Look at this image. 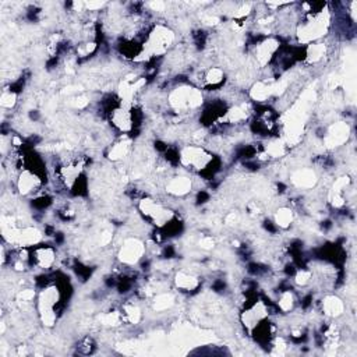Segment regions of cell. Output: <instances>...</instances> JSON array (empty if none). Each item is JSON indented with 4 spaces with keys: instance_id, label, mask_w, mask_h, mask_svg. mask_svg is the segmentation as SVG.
<instances>
[{
    "instance_id": "cell-1",
    "label": "cell",
    "mask_w": 357,
    "mask_h": 357,
    "mask_svg": "<svg viewBox=\"0 0 357 357\" xmlns=\"http://www.w3.org/2000/svg\"><path fill=\"white\" fill-rule=\"evenodd\" d=\"M143 254H144L143 243L138 240H134V239H130L122 247L119 257L125 264H136L138 260L143 258Z\"/></svg>"
},
{
    "instance_id": "cell-2",
    "label": "cell",
    "mask_w": 357,
    "mask_h": 357,
    "mask_svg": "<svg viewBox=\"0 0 357 357\" xmlns=\"http://www.w3.org/2000/svg\"><path fill=\"white\" fill-rule=\"evenodd\" d=\"M168 191L175 195H184L191 191V180L188 177H175L166 186Z\"/></svg>"
},
{
    "instance_id": "cell-3",
    "label": "cell",
    "mask_w": 357,
    "mask_h": 357,
    "mask_svg": "<svg viewBox=\"0 0 357 357\" xmlns=\"http://www.w3.org/2000/svg\"><path fill=\"white\" fill-rule=\"evenodd\" d=\"M324 311L328 315H332V317L340 315V314L343 313V303L339 300L338 297L329 296L324 301Z\"/></svg>"
},
{
    "instance_id": "cell-4",
    "label": "cell",
    "mask_w": 357,
    "mask_h": 357,
    "mask_svg": "<svg viewBox=\"0 0 357 357\" xmlns=\"http://www.w3.org/2000/svg\"><path fill=\"white\" fill-rule=\"evenodd\" d=\"M176 285H177V288L183 289V290H193L198 285V281L194 275L180 272L176 276Z\"/></svg>"
},
{
    "instance_id": "cell-5",
    "label": "cell",
    "mask_w": 357,
    "mask_h": 357,
    "mask_svg": "<svg viewBox=\"0 0 357 357\" xmlns=\"http://www.w3.org/2000/svg\"><path fill=\"white\" fill-rule=\"evenodd\" d=\"M292 220H293V213L289 208H282L276 212L275 222L279 227H288L292 223Z\"/></svg>"
},
{
    "instance_id": "cell-6",
    "label": "cell",
    "mask_w": 357,
    "mask_h": 357,
    "mask_svg": "<svg viewBox=\"0 0 357 357\" xmlns=\"http://www.w3.org/2000/svg\"><path fill=\"white\" fill-rule=\"evenodd\" d=\"M16 99H17L16 94L12 92V91L3 92V95H2V105H3V107H12L16 103Z\"/></svg>"
}]
</instances>
